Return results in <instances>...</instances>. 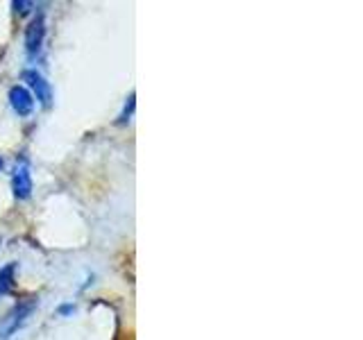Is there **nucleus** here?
<instances>
[{
    "label": "nucleus",
    "mask_w": 363,
    "mask_h": 340,
    "mask_svg": "<svg viewBox=\"0 0 363 340\" xmlns=\"http://www.w3.org/2000/svg\"><path fill=\"white\" fill-rule=\"evenodd\" d=\"M39 300L37 298H28L14 304L11 309L5 313V317H0V340H11L23 327L30 322L32 313L37 311Z\"/></svg>",
    "instance_id": "nucleus-1"
},
{
    "label": "nucleus",
    "mask_w": 363,
    "mask_h": 340,
    "mask_svg": "<svg viewBox=\"0 0 363 340\" xmlns=\"http://www.w3.org/2000/svg\"><path fill=\"white\" fill-rule=\"evenodd\" d=\"M21 79L26 82V89L32 94V98L39 100V105L43 109L52 107V86L39 71H34V68H26V71L21 73Z\"/></svg>",
    "instance_id": "nucleus-2"
},
{
    "label": "nucleus",
    "mask_w": 363,
    "mask_h": 340,
    "mask_svg": "<svg viewBox=\"0 0 363 340\" xmlns=\"http://www.w3.org/2000/svg\"><path fill=\"white\" fill-rule=\"evenodd\" d=\"M43 41H45V16H43V11H39V14L30 21V26L26 28V52L30 60L39 57V52L43 48Z\"/></svg>",
    "instance_id": "nucleus-3"
},
{
    "label": "nucleus",
    "mask_w": 363,
    "mask_h": 340,
    "mask_svg": "<svg viewBox=\"0 0 363 340\" xmlns=\"http://www.w3.org/2000/svg\"><path fill=\"white\" fill-rule=\"evenodd\" d=\"M9 105L11 109H14L18 116H30V113L34 111V98L30 91L23 86V84H16L9 89Z\"/></svg>",
    "instance_id": "nucleus-4"
},
{
    "label": "nucleus",
    "mask_w": 363,
    "mask_h": 340,
    "mask_svg": "<svg viewBox=\"0 0 363 340\" xmlns=\"http://www.w3.org/2000/svg\"><path fill=\"white\" fill-rule=\"evenodd\" d=\"M11 191H14L16 200H30L32 196V175L26 164H18L11 175Z\"/></svg>",
    "instance_id": "nucleus-5"
},
{
    "label": "nucleus",
    "mask_w": 363,
    "mask_h": 340,
    "mask_svg": "<svg viewBox=\"0 0 363 340\" xmlns=\"http://www.w3.org/2000/svg\"><path fill=\"white\" fill-rule=\"evenodd\" d=\"M16 266L18 264H7L5 268H0V298H5L16 286Z\"/></svg>",
    "instance_id": "nucleus-6"
},
{
    "label": "nucleus",
    "mask_w": 363,
    "mask_h": 340,
    "mask_svg": "<svg viewBox=\"0 0 363 340\" xmlns=\"http://www.w3.org/2000/svg\"><path fill=\"white\" fill-rule=\"evenodd\" d=\"M134 107H136V96H134V94H130V98H128V102H125L123 111L118 113L116 125H125V123H128V120L132 118V113H134Z\"/></svg>",
    "instance_id": "nucleus-7"
},
{
    "label": "nucleus",
    "mask_w": 363,
    "mask_h": 340,
    "mask_svg": "<svg viewBox=\"0 0 363 340\" xmlns=\"http://www.w3.org/2000/svg\"><path fill=\"white\" fill-rule=\"evenodd\" d=\"M11 7H14L16 14H28V11L32 7H37V5H34V3H26V0H14V3H11Z\"/></svg>",
    "instance_id": "nucleus-8"
},
{
    "label": "nucleus",
    "mask_w": 363,
    "mask_h": 340,
    "mask_svg": "<svg viewBox=\"0 0 363 340\" xmlns=\"http://www.w3.org/2000/svg\"><path fill=\"white\" fill-rule=\"evenodd\" d=\"M73 313H75V306L73 304H62L60 306V315L66 317V315H73Z\"/></svg>",
    "instance_id": "nucleus-9"
},
{
    "label": "nucleus",
    "mask_w": 363,
    "mask_h": 340,
    "mask_svg": "<svg viewBox=\"0 0 363 340\" xmlns=\"http://www.w3.org/2000/svg\"><path fill=\"white\" fill-rule=\"evenodd\" d=\"M5 168V159L3 157H0V170H3Z\"/></svg>",
    "instance_id": "nucleus-10"
}]
</instances>
